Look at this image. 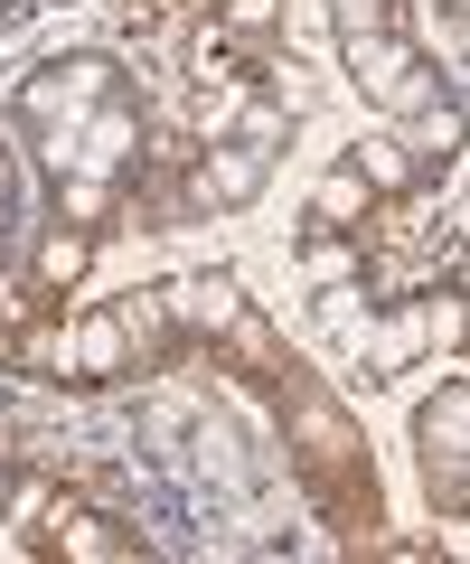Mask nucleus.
Instances as JSON below:
<instances>
[{
	"instance_id": "f257e3e1",
	"label": "nucleus",
	"mask_w": 470,
	"mask_h": 564,
	"mask_svg": "<svg viewBox=\"0 0 470 564\" xmlns=\"http://www.w3.org/2000/svg\"><path fill=\"white\" fill-rule=\"evenodd\" d=\"M113 95H123V66H113V57H57V66H39V76L20 85V122L47 141V151H39L47 180L76 161V122L95 113V104H113Z\"/></svg>"
},
{
	"instance_id": "2eb2a0df",
	"label": "nucleus",
	"mask_w": 470,
	"mask_h": 564,
	"mask_svg": "<svg viewBox=\"0 0 470 564\" xmlns=\"http://www.w3.org/2000/svg\"><path fill=\"white\" fill-rule=\"evenodd\" d=\"M283 132H292V113L273 95H245V104H226V132L217 141H254V151H283Z\"/></svg>"
},
{
	"instance_id": "aec40b11",
	"label": "nucleus",
	"mask_w": 470,
	"mask_h": 564,
	"mask_svg": "<svg viewBox=\"0 0 470 564\" xmlns=\"http://www.w3.org/2000/svg\"><path fill=\"white\" fill-rule=\"evenodd\" d=\"M217 20L236 29V39H273V29H283V0H217Z\"/></svg>"
},
{
	"instance_id": "0eeeda50",
	"label": "nucleus",
	"mask_w": 470,
	"mask_h": 564,
	"mask_svg": "<svg viewBox=\"0 0 470 564\" xmlns=\"http://www.w3.org/2000/svg\"><path fill=\"white\" fill-rule=\"evenodd\" d=\"M132 161H142V113L113 95V104H95V113L76 122V161H66V170H95V180H113V170H132Z\"/></svg>"
},
{
	"instance_id": "7ed1b4c3",
	"label": "nucleus",
	"mask_w": 470,
	"mask_h": 564,
	"mask_svg": "<svg viewBox=\"0 0 470 564\" xmlns=\"http://www.w3.org/2000/svg\"><path fill=\"white\" fill-rule=\"evenodd\" d=\"M283 414H292V452H302V480H310V470H358V462H368V443H358L348 404H329L320 386H302V367L283 377Z\"/></svg>"
},
{
	"instance_id": "f3484780",
	"label": "nucleus",
	"mask_w": 470,
	"mask_h": 564,
	"mask_svg": "<svg viewBox=\"0 0 470 564\" xmlns=\"http://www.w3.org/2000/svg\"><path fill=\"white\" fill-rule=\"evenodd\" d=\"M358 263H368V236H339V226H320V236L302 245V273L310 282H348Z\"/></svg>"
},
{
	"instance_id": "a211bd4d",
	"label": "nucleus",
	"mask_w": 470,
	"mask_h": 564,
	"mask_svg": "<svg viewBox=\"0 0 470 564\" xmlns=\"http://www.w3.org/2000/svg\"><path fill=\"white\" fill-rule=\"evenodd\" d=\"M10 358H20V367H57V377H76V329H66V321H29L20 339H10Z\"/></svg>"
},
{
	"instance_id": "1a4fd4ad",
	"label": "nucleus",
	"mask_w": 470,
	"mask_h": 564,
	"mask_svg": "<svg viewBox=\"0 0 470 564\" xmlns=\"http://www.w3.org/2000/svg\"><path fill=\"white\" fill-rule=\"evenodd\" d=\"M85 273H95V226H57V236H39V254H29V282H39V302L76 292Z\"/></svg>"
},
{
	"instance_id": "ddd939ff",
	"label": "nucleus",
	"mask_w": 470,
	"mask_h": 564,
	"mask_svg": "<svg viewBox=\"0 0 470 564\" xmlns=\"http://www.w3.org/2000/svg\"><path fill=\"white\" fill-rule=\"evenodd\" d=\"M368 217H376V188L358 180V170H329L320 188H310V226H339V236H368Z\"/></svg>"
},
{
	"instance_id": "6e6552de",
	"label": "nucleus",
	"mask_w": 470,
	"mask_h": 564,
	"mask_svg": "<svg viewBox=\"0 0 470 564\" xmlns=\"http://www.w3.org/2000/svg\"><path fill=\"white\" fill-rule=\"evenodd\" d=\"M161 311H170L179 339H217V329L245 311V292H236L226 273H179V282H161Z\"/></svg>"
},
{
	"instance_id": "39448f33",
	"label": "nucleus",
	"mask_w": 470,
	"mask_h": 564,
	"mask_svg": "<svg viewBox=\"0 0 470 564\" xmlns=\"http://www.w3.org/2000/svg\"><path fill=\"white\" fill-rule=\"evenodd\" d=\"M29 545H39V555H76V564H132V555H151L142 536H123L113 518H95V508H76V499H47Z\"/></svg>"
},
{
	"instance_id": "9b49d317",
	"label": "nucleus",
	"mask_w": 470,
	"mask_h": 564,
	"mask_svg": "<svg viewBox=\"0 0 470 564\" xmlns=\"http://www.w3.org/2000/svg\"><path fill=\"white\" fill-rule=\"evenodd\" d=\"M217 339H226V358L245 367L254 386H283V377H292V358H283V339H273V321H264V311H236V321H226Z\"/></svg>"
},
{
	"instance_id": "20e7f679",
	"label": "nucleus",
	"mask_w": 470,
	"mask_h": 564,
	"mask_svg": "<svg viewBox=\"0 0 470 564\" xmlns=\"http://www.w3.org/2000/svg\"><path fill=\"white\" fill-rule=\"evenodd\" d=\"M348 76L368 85L376 113H424V104H433V66H424V47L395 39V29H376V39L348 47Z\"/></svg>"
},
{
	"instance_id": "6ab92c4d",
	"label": "nucleus",
	"mask_w": 470,
	"mask_h": 564,
	"mask_svg": "<svg viewBox=\"0 0 470 564\" xmlns=\"http://www.w3.org/2000/svg\"><path fill=\"white\" fill-rule=\"evenodd\" d=\"M329 20H339V47H358L376 29H395V0H329Z\"/></svg>"
},
{
	"instance_id": "f03ea898",
	"label": "nucleus",
	"mask_w": 470,
	"mask_h": 564,
	"mask_svg": "<svg viewBox=\"0 0 470 564\" xmlns=\"http://www.w3.org/2000/svg\"><path fill=\"white\" fill-rule=\"evenodd\" d=\"M414 452H424V489L442 518H461L470 508V386L442 377V395H424V414H414Z\"/></svg>"
},
{
	"instance_id": "412c9836",
	"label": "nucleus",
	"mask_w": 470,
	"mask_h": 564,
	"mask_svg": "<svg viewBox=\"0 0 470 564\" xmlns=\"http://www.w3.org/2000/svg\"><path fill=\"white\" fill-rule=\"evenodd\" d=\"M10 489H20V480H10V462H0V518H10Z\"/></svg>"
},
{
	"instance_id": "4468645a",
	"label": "nucleus",
	"mask_w": 470,
	"mask_h": 564,
	"mask_svg": "<svg viewBox=\"0 0 470 564\" xmlns=\"http://www.w3.org/2000/svg\"><path fill=\"white\" fill-rule=\"evenodd\" d=\"M76 377H85V386H113V377H132V339H123V321H113V311L76 321Z\"/></svg>"
},
{
	"instance_id": "f8f14e48",
	"label": "nucleus",
	"mask_w": 470,
	"mask_h": 564,
	"mask_svg": "<svg viewBox=\"0 0 470 564\" xmlns=\"http://www.w3.org/2000/svg\"><path fill=\"white\" fill-rule=\"evenodd\" d=\"M348 170L376 188V198H405L414 180H424V161H414V141H395V132H368L358 151H348Z\"/></svg>"
},
{
	"instance_id": "423d86ee",
	"label": "nucleus",
	"mask_w": 470,
	"mask_h": 564,
	"mask_svg": "<svg viewBox=\"0 0 470 564\" xmlns=\"http://www.w3.org/2000/svg\"><path fill=\"white\" fill-rule=\"evenodd\" d=\"M264 180H273V151H254V141H207L198 161H188V207H245Z\"/></svg>"
},
{
	"instance_id": "dca6fc26",
	"label": "nucleus",
	"mask_w": 470,
	"mask_h": 564,
	"mask_svg": "<svg viewBox=\"0 0 470 564\" xmlns=\"http://www.w3.org/2000/svg\"><path fill=\"white\" fill-rule=\"evenodd\" d=\"M113 217V180L95 170H57V226H103Z\"/></svg>"
},
{
	"instance_id": "9d476101",
	"label": "nucleus",
	"mask_w": 470,
	"mask_h": 564,
	"mask_svg": "<svg viewBox=\"0 0 470 564\" xmlns=\"http://www.w3.org/2000/svg\"><path fill=\"white\" fill-rule=\"evenodd\" d=\"M358 348H368V377H405V367L433 348V321L405 302V311H386V321H368V339H358Z\"/></svg>"
}]
</instances>
